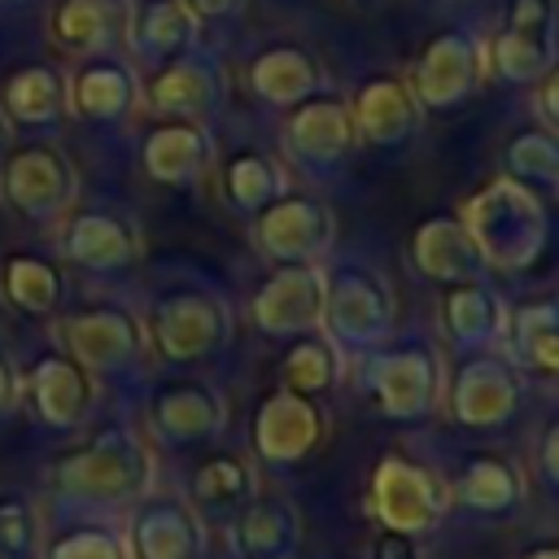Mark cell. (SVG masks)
<instances>
[{
	"label": "cell",
	"instance_id": "41",
	"mask_svg": "<svg viewBox=\"0 0 559 559\" xmlns=\"http://www.w3.org/2000/svg\"><path fill=\"white\" fill-rule=\"evenodd\" d=\"M17 406H22V371H17L13 358L0 349V424L13 419Z\"/></svg>",
	"mask_w": 559,
	"mask_h": 559
},
{
	"label": "cell",
	"instance_id": "28",
	"mask_svg": "<svg viewBox=\"0 0 559 559\" xmlns=\"http://www.w3.org/2000/svg\"><path fill=\"white\" fill-rule=\"evenodd\" d=\"M437 323H441V332L454 349L480 354V349H498L507 306H502V297L493 293V284L485 275L480 280H459V284H441Z\"/></svg>",
	"mask_w": 559,
	"mask_h": 559
},
{
	"label": "cell",
	"instance_id": "20",
	"mask_svg": "<svg viewBox=\"0 0 559 559\" xmlns=\"http://www.w3.org/2000/svg\"><path fill=\"white\" fill-rule=\"evenodd\" d=\"M323 314V262H275L249 297V323L262 336L314 332Z\"/></svg>",
	"mask_w": 559,
	"mask_h": 559
},
{
	"label": "cell",
	"instance_id": "35",
	"mask_svg": "<svg viewBox=\"0 0 559 559\" xmlns=\"http://www.w3.org/2000/svg\"><path fill=\"white\" fill-rule=\"evenodd\" d=\"M122 0H57L48 13V35L74 57L105 52L122 31Z\"/></svg>",
	"mask_w": 559,
	"mask_h": 559
},
{
	"label": "cell",
	"instance_id": "26",
	"mask_svg": "<svg viewBox=\"0 0 559 559\" xmlns=\"http://www.w3.org/2000/svg\"><path fill=\"white\" fill-rule=\"evenodd\" d=\"M406 258H411L415 275L432 280L437 288L441 284L489 275L485 262H480V253H476V245H472V236H467V227H463V218L450 214V210L428 214V218L415 223V231L406 240Z\"/></svg>",
	"mask_w": 559,
	"mask_h": 559
},
{
	"label": "cell",
	"instance_id": "16",
	"mask_svg": "<svg viewBox=\"0 0 559 559\" xmlns=\"http://www.w3.org/2000/svg\"><path fill=\"white\" fill-rule=\"evenodd\" d=\"M96 393H100V380L83 371L61 345L39 349L26 362L22 402L48 432H83V424L96 411Z\"/></svg>",
	"mask_w": 559,
	"mask_h": 559
},
{
	"label": "cell",
	"instance_id": "18",
	"mask_svg": "<svg viewBox=\"0 0 559 559\" xmlns=\"http://www.w3.org/2000/svg\"><path fill=\"white\" fill-rule=\"evenodd\" d=\"M144 428L166 441V445H205L214 437H223L227 428V397L223 389H214L201 376H175L162 380L148 393L144 406Z\"/></svg>",
	"mask_w": 559,
	"mask_h": 559
},
{
	"label": "cell",
	"instance_id": "10",
	"mask_svg": "<svg viewBox=\"0 0 559 559\" xmlns=\"http://www.w3.org/2000/svg\"><path fill=\"white\" fill-rule=\"evenodd\" d=\"M358 135H354V118H349V96L345 92H314L297 105L284 109V127H280V148H284V166H297L314 179L341 170L354 153Z\"/></svg>",
	"mask_w": 559,
	"mask_h": 559
},
{
	"label": "cell",
	"instance_id": "23",
	"mask_svg": "<svg viewBox=\"0 0 559 559\" xmlns=\"http://www.w3.org/2000/svg\"><path fill=\"white\" fill-rule=\"evenodd\" d=\"M349 118L358 144L371 148H406L424 131V105L402 74H371L349 96Z\"/></svg>",
	"mask_w": 559,
	"mask_h": 559
},
{
	"label": "cell",
	"instance_id": "38",
	"mask_svg": "<svg viewBox=\"0 0 559 559\" xmlns=\"http://www.w3.org/2000/svg\"><path fill=\"white\" fill-rule=\"evenodd\" d=\"M39 533H44V520H39V502L17 489V485H4L0 489V559H39Z\"/></svg>",
	"mask_w": 559,
	"mask_h": 559
},
{
	"label": "cell",
	"instance_id": "34",
	"mask_svg": "<svg viewBox=\"0 0 559 559\" xmlns=\"http://www.w3.org/2000/svg\"><path fill=\"white\" fill-rule=\"evenodd\" d=\"M218 197L240 218H253L262 205H271L280 192H288V166L266 148H236L223 162H214Z\"/></svg>",
	"mask_w": 559,
	"mask_h": 559
},
{
	"label": "cell",
	"instance_id": "1",
	"mask_svg": "<svg viewBox=\"0 0 559 559\" xmlns=\"http://www.w3.org/2000/svg\"><path fill=\"white\" fill-rule=\"evenodd\" d=\"M44 480L57 502L79 511L135 507L153 485V454H148V441L127 419H114L87 432L83 441L66 445L48 463Z\"/></svg>",
	"mask_w": 559,
	"mask_h": 559
},
{
	"label": "cell",
	"instance_id": "31",
	"mask_svg": "<svg viewBox=\"0 0 559 559\" xmlns=\"http://www.w3.org/2000/svg\"><path fill=\"white\" fill-rule=\"evenodd\" d=\"M245 79H249V92L262 105H275V109H288V105H297V100H306V96L328 87L323 61L310 48H301V44H271V48H262L249 61Z\"/></svg>",
	"mask_w": 559,
	"mask_h": 559
},
{
	"label": "cell",
	"instance_id": "30",
	"mask_svg": "<svg viewBox=\"0 0 559 559\" xmlns=\"http://www.w3.org/2000/svg\"><path fill=\"white\" fill-rule=\"evenodd\" d=\"M258 493V476H253V459L240 450H210L205 459L192 463L188 480H183V502L201 515V520H231L249 498Z\"/></svg>",
	"mask_w": 559,
	"mask_h": 559
},
{
	"label": "cell",
	"instance_id": "7",
	"mask_svg": "<svg viewBox=\"0 0 559 559\" xmlns=\"http://www.w3.org/2000/svg\"><path fill=\"white\" fill-rule=\"evenodd\" d=\"M362 362H367V389L384 419L415 424L441 406L445 367L428 341H384Z\"/></svg>",
	"mask_w": 559,
	"mask_h": 559
},
{
	"label": "cell",
	"instance_id": "27",
	"mask_svg": "<svg viewBox=\"0 0 559 559\" xmlns=\"http://www.w3.org/2000/svg\"><path fill=\"white\" fill-rule=\"evenodd\" d=\"M122 35L135 61L162 66L201 44V17L188 0H131L122 9Z\"/></svg>",
	"mask_w": 559,
	"mask_h": 559
},
{
	"label": "cell",
	"instance_id": "37",
	"mask_svg": "<svg viewBox=\"0 0 559 559\" xmlns=\"http://www.w3.org/2000/svg\"><path fill=\"white\" fill-rule=\"evenodd\" d=\"M502 175L542 192V197H555V183H559V144H555V127H542V122H528L520 131L507 135L502 144Z\"/></svg>",
	"mask_w": 559,
	"mask_h": 559
},
{
	"label": "cell",
	"instance_id": "32",
	"mask_svg": "<svg viewBox=\"0 0 559 559\" xmlns=\"http://www.w3.org/2000/svg\"><path fill=\"white\" fill-rule=\"evenodd\" d=\"M0 301L22 319H52L66 306V266L35 249L0 258Z\"/></svg>",
	"mask_w": 559,
	"mask_h": 559
},
{
	"label": "cell",
	"instance_id": "48",
	"mask_svg": "<svg viewBox=\"0 0 559 559\" xmlns=\"http://www.w3.org/2000/svg\"><path fill=\"white\" fill-rule=\"evenodd\" d=\"M358 4H371V0H358Z\"/></svg>",
	"mask_w": 559,
	"mask_h": 559
},
{
	"label": "cell",
	"instance_id": "21",
	"mask_svg": "<svg viewBox=\"0 0 559 559\" xmlns=\"http://www.w3.org/2000/svg\"><path fill=\"white\" fill-rule=\"evenodd\" d=\"M218 162V140L210 122L157 118L140 140V170L157 188H197Z\"/></svg>",
	"mask_w": 559,
	"mask_h": 559
},
{
	"label": "cell",
	"instance_id": "12",
	"mask_svg": "<svg viewBox=\"0 0 559 559\" xmlns=\"http://www.w3.org/2000/svg\"><path fill=\"white\" fill-rule=\"evenodd\" d=\"M555 0H507L498 35L485 39L489 79L507 87H533L542 74L555 70Z\"/></svg>",
	"mask_w": 559,
	"mask_h": 559
},
{
	"label": "cell",
	"instance_id": "14",
	"mask_svg": "<svg viewBox=\"0 0 559 559\" xmlns=\"http://www.w3.org/2000/svg\"><path fill=\"white\" fill-rule=\"evenodd\" d=\"M140 100L157 118L210 122L227 100V70L214 52H205L197 44V48H188L162 66H148V74L140 79Z\"/></svg>",
	"mask_w": 559,
	"mask_h": 559
},
{
	"label": "cell",
	"instance_id": "3",
	"mask_svg": "<svg viewBox=\"0 0 559 559\" xmlns=\"http://www.w3.org/2000/svg\"><path fill=\"white\" fill-rule=\"evenodd\" d=\"M236 328L231 301L205 284H179L153 297L144 314V341L170 367H197L227 349Z\"/></svg>",
	"mask_w": 559,
	"mask_h": 559
},
{
	"label": "cell",
	"instance_id": "9",
	"mask_svg": "<svg viewBox=\"0 0 559 559\" xmlns=\"http://www.w3.org/2000/svg\"><path fill=\"white\" fill-rule=\"evenodd\" d=\"M489 79V52L485 39L472 26H441L424 39L411 87L424 105V114H450L463 109Z\"/></svg>",
	"mask_w": 559,
	"mask_h": 559
},
{
	"label": "cell",
	"instance_id": "25",
	"mask_svg": "<svg viewBox=\"0 0 559 559\" xmlns=\"http://www.w3.org/2000/svg\"><path fill=\"white\" fill-rule=\"evenodd\" d=\"M0 114L22 131H52L70 118V83L66 70L48 57L17 61L0 79Z\"/></svg>",
	"mask_w": 559,
	"mask_h": 559
},
{
	"label": "cell",
	"instance_id": "33",
	"mask_svg": "<svg viewBox=\"0 0 559 559\" xmlns=\"http://www.w3.org/2000/svg\"><path fill=\"white\" fill-rule=\"evenodd\" d=\"M301 542V511L293 507V498H249L236 515H231V550L240 559H293Z\"/></svg>",
	"mask_w": 559,
	"mask_h": 559
},
{
	"label": "cell",
	"instance_id": "42",
	"mask_svg": "<svg viewBox=\"0 0 559 559\" xmlns=\"http://www.w3.org/2000/svg\"><path fill=\"white\" fill-rule=\"evenodd\" d=\"M192 9H197V17L205 22V17H214V22H231V17H240L245 9H249V0H188Z\"/></svg>",
	"mask_w": 559,
	"mask_h": 559
},
{
	"label": "cell",
	"instance_id": "22",
	"mask_svg": "<svg viewBox=\"0 0 559 559\" xmlns=\"http://www.w3.org/2000/svg\"><path fill=\"white\" fill-rule=\"evenodd\" d=\"M445 498L450 511L472 520H511L528 498V476L502 450H467L454 467V480H445Z\"/></svg>",
	"mask_w": 559,
	"mask_h": 559
},
{
	"label": "cell",
	"instance_id": "47",
	"mask_svg": "<svg viewBox=\"0 0 559 559\" xmlns=\"http://www.w3.org/2000/svg\"><path fill=\"white\" fill-rule=\"evenodd\" d=\"M0 4H26V0H0Z\"/></svg>",
	"mask_w": 559,
	"mask_h": 559
},
{
	"label": "cell",
	"instance_id": "8",
	"mask_svg": "<svg viewBox=\"0 0 559 559\" xmlns=\"http://www.w3.org/2000/svg\"><path fill=\"white\" fill-rule=\"evenodd\" d=\"M367 511L380 520V528L424 537L450 515L445 480L432 467H424L419 459H411L402 450H384L367 480Z\"/></svg>",
	"mask_w": 559,
	"mask_h": 559
},
{
	"label": "cell",
	"instance_id": "40",
	"mask_svg": "<svg viewBox=\"0 0 559 559\" xmlns=\"http://www.w3.org/2000/svg\"><path fill=\"white\" fill-rule=\"evenodd\" d=\"M367 559H424V550H419V537L397 533V528H380L367 546Z\"/></svg>",
	"mask_w": 559,
	"mask_h": 559
},
{
	"label": "cell",
	"instance_id": "6",
	"mask_svg": "<svg viewBox=\"0 0 559 559\" xmlns=\"http://www.w3.org/2000/svg\"><path fill=\"white\" fill-rule=\"evenodd\" d=\"M57 345L96 380L135 376L144 367L148 341L144 319L122 301H92L74 310H57Z\"/></svg>",
	"mask_w": 559,
	"mask_h": 559
},
{
	"label": "cell",
	"instance_id": "5",
	"mask_svg": "<svg viewBox=\"0 0 559 559\" xmlns=\"http://www.w3.org/2000/svg\"><path fill=\"white\" fill-rule=\"evenodd\" d=\"M0 201L22 223H35V227L61 223L70 205H79L74 157L48 135L9 144V153L0 157Z\"/></svg>",
	"mask_w": 559,
	"mask_h": 559
},
{
	"label": "cell",
	"instance_id": "19",
	"mask_svg": "<svg viewBox=\"0 0 559 559\" xmlns=\"http://www.w3.org/2000/svg\"><path fill=\"white\" fill-rule=\"evenodd\" d=\"M66 83H70V118L87 127H127L144 109L135 61H127L114 48L79 57V66L66 70Z\"/></svg>",
	"mask_w": 559,
	"mask_h": 559
},
{
	"label": "cell",
	"instance_id": "45",
	"mask_svg": "<svg viewBox=\"0 0 559 559\" xmlns=\"http://www.w3.org/2000/svg\"><path fill=\"white\" fill-rule=\"evenodd\" d=\"M520 559H559V550H555V542H533L528 550H520Z\"/></svg>",
	"mask_w": 559,
	"mask_h": 559
},
{
	"label": "cell",
	"instance_id": "11",
	"mask_svg": "<svg viewBox=\"0 0 559 559\" xmlns=\"http://www.w3.org/2000/svg\"><path fill=\"white\" fill-rule=\"evenodd\" d=\"M524 376L511 367L507 354L498 349H480V354H463V362L454 367V376L445 380V411L459 428L472 432H493L502 428L520 402H524Z\"/></svg>",
	"mask_w": 559,
	"mask_h": 559
},
{
	"label": "cell",
	"instance_id": "4",
	"mask_svg": "<svg viewBox=\"0 0 559 559\" xmlns=\"http://www.w3.org/2000/svg\"><path fill=\"white\" fill-rule=\"evenodd\" d=\"M393 288L367 262H341L323 271V314L319 332L341 349V358H367L393 341Z\"/></svg>",
	"mask_w": 559,
	"mask_h": 559
},
{
	"label": "cell",
	"instance_id": "15",
	"mask_svg": "<svg viewBox=\"0 0 559 559\" xmlns=\"http://www.w3.org/2000/svg\"><path fill=\"white\" fill-rule=\"evenodd\" d=\"M144 258V227L118 205H70L61 218V262L92 275L131 271Z\"/></svg>",
	"mask_w": 559,
	"mask_h": 559
},
{
	"label": "cell",
	"instance_id": "29",
	"mask_svg": "<svg viewBox=\"0 0 559 559\" xmlns=\"http://www.w3.org/2000/svg\"><path fill=\"white\" fill-rule=\"evenodd\" d=\"M498 345L524 380L550 384L559 371V306H555V297L542 293V297H524L520 306H511Z\"/></svg>",
	"mask_w": 559,
	"mask_h": 559
},
{
	"label": "cell",
	"instance_id": "13",
	"mask_svg": "<svg viewBox=\"0 0 559 559\" xmlns=\"http://www.w3.org/2000/svg\"><path fill=\"white\" fill-rule=\"evenodd\" d=\"M253 249L275 262H323L336 240V214L319 192H280L253 214Z\"/></svg>",
	"mask_w": 559,
	"mask_h": 559
},
{
	"label": "cell",
	"instance_id": "39",
	"mask_svg": "<svg viewBox=\"0 0 559 559\" xmlns=\"http://www.w3.org/2000/svg\"><path fill=\"white\" fill-rule=\"evenodd\" d=\"M39 559H127V542H122L118 528L96 524V520H83L74 528H61L39 550Z\"/></svg>",
	"mask_w": 559,
	"mask_h": 559
},
{
	"label": "cell",
	"instance_id": "43",
	"mask_svg": "<svg viewBox=\"0 0 559 559\" xmlns=\"http://www.w3.org/2000/svg\"><path fill=\"white\" fill-rule=\"evenodd\" d=\"M533 87H537V122H542V127H555V92H559L555 70H550V74H542Z\"/></svg>",
	"mask_w": 559,
	"mask_h": 559
},
{
	"label": "cell",
	"instance_id": "2",
	"mask_svg": "<svg viewBox=\"0 0 559 559\" xmlns=\"http://www.w3.org/2000/svg\"><path fill=\"white\" fill-rule=\"evenodd\" d=\"M485 262V271H528L550 245V197L498 175L454 210Z\"/></svg>",
	"mask_w": 559,
	"mask_h": 559
},
{
	"label": "cell",
	"instance_id": "46",
	"mask_svg": "<svg viewBox=\"0 0 559 559\" xmlns=\"http://www.w3.org/2000/svg\"><path fill=\"white\" fill-rule=\"evenodd\" d=\"M9 144H13V127L4 122V114H0V157L9 153Z\"/></svg>",
	"mask_w": 559,
	"mask_h": 559
},
{
	"label": "cell",
	"instance_id": "36",
	"mask_svg": "<svg viewBox=\"0 0 559 559\" xmlns=\"http://www.w3.org/2000/svg\"><path fill=\"white\" fill-rule=\"evenodd\" d=\"M341 376H345V358L319 328L288 336L284 358H280V384L284 389L306 393V397H323L341 384Z\"/></svg>",
	"mask_w": 559,
	"mask_h": 559
},
{
	"label": "cell",
	"instance_id": "24",
	"mask_svg": "<svg viewBox=\"0 0 559 559\" xmlns=\"http://www.w3.org/2000/svg\"><path fill=\"white\" fill-rule=\"evenodd\" d=\"M127 559H205V520L183 498H140L122 528Z\"/></svg>",
	"mask_w": 559,
	"mask_h": 559
},
{
	"label": "cell",
	"instance_id": "44",
	"mask_svg": "<svg viewBox=\"0 0 559 559\" xmlns=\"http://www.w3.org/2000/svg\"><path fill=\"white\" fill-rule=\"evenodd\" d=\"M537 472H542V485H546V489H555V424H546V432H542Z\"/></svg>",
	"mask_w": 559,
	"mask_h": 559
},
{
	"label": "cell",
	"instance_id": "17",
	"mask_svg": "<svg viewBox=\"0 0 559 559\" xmlns=\"http://www.w3.org/2000/svg\"><path fill=\"white\" fill-rule=\"evenodd\" d=\"M328 437V415L314 397L306 393H293L284 384H275L258 411H253V428H249V441H253V454L258 463L266 467H297L306 463Z\"/></svg>",
	"mask_w": 559,
	"mask_h": 559
}]
</instances>
